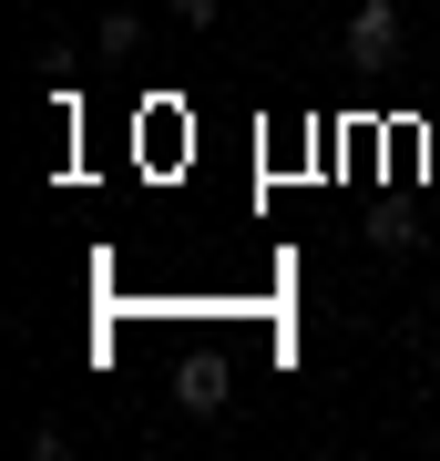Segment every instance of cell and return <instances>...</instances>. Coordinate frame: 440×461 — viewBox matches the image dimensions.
I'll use <instances>...</instances> for the list:
<instances>
[{"mask_svg": "<svg viewBox=\"0 0 440 461\" xmlns=\"http://www.w3.org/2000/svg\"><path fill=\"white\" fill-rule=\"evenodd\" d=\"M400 51V11H359L348 21V62H390Z\"/></svg>", "mask_w": 440, "mask_h": 461, "instance_id": "6da1fadb", "label": "cell"}, {"mask_svg": "<svg viewBox=\"0 0 440 461\" xmlns=\"http://www.w3.org/2000/svg\"><path fill=\"white\" fill-rule=\"evenodd\" d=\"M184 411H195V420H215V411H226V369H215V359H195V369H184Z\"/></svg>", "mask_w": 440, "mask_h": 461, "instance_id": "7a4b0ae2", "label": "cell"}, {"mask_svg": "<svg viewBox=\"0 0 440 461\" xmlns=\"http://www.w3.org/2000/svg\"><path fill=\"white\" fill-rule=\"evenodd\" d=\"M93 41H103V62H123V51L144 41V21H133V11H103V32H93Z\"/></svg>", "mask_w": 440, "mask_h": 461, "instance_id": "3957f363", "label": "cell"}, {"mask_svg": "<svg viewBox=\"0 0 440 461\" xmlns=\"http://www.w3.org/2000/svg\"><path fill=\"white\" fill-rule=\"evenodd\" d=\"M215 11H226V0H175V21H184V32H215Z\"/></svg>", "mask_w": 440, "mask_h": 461, "instance_id": "277c9868", "label": "cell"}, {"mask_svg": "<svg viewBox=\"0 0 440 461\" xmlns=\"http://www.w3.org/2000/svg\"><path fill=\"white\" fill-rule=\"evenodd\" d=\"M359 11H400V0H359Z\"/></svg>", "mask_w": 440, "mask_h": 461, "instance_id": "5b68a950", "label": "cell"}]
</instances>
